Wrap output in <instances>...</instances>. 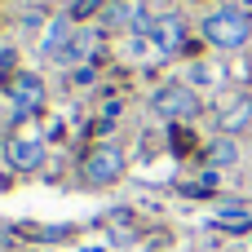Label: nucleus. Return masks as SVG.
<instances>
[{
    "instance_id": "nucleus-6",
    "label": "nucleus",
    "mask_w": 252,
    "mask_h": 252,
    "mask_svg": "<svg viewBox=\"0 0 252 252\" xmlns=\"http://www.w3.org/2000/svg\"><path fill=\"white\" fill-rule=\"evenodd\" d=\"M89 49H93V31H75V35L58 49V58H53V62H58V66H75V62H84V58H89Z\"/></svg>"
},
{
    "instance_id": "nucleus-8",
    "label": "nucleus",
    "mask_w": 252,
    "mask_h": 252,
    "mask_svg": "<svg viewBox=\"0 0 252 252\" xmlns=\"http://www.w3.org/2000/svg\"><path fill=\"white\" fill-rule=\"evenodd\" d=\"M151 40H155L164 53H173V49L182 44V22H177V18H159V22L151 27Z\"/></svg>"
},
{
    "instance_id": "nucleus-5",
    "label": "nucleus",
    "mask_w": 252,
    "mask_h": 252,
    "mask_svg": "<svg viewBox=\"0 0 252 252\" xmlns=\"http://www.w3.org/2000/svg\"><path fill=\"white\" fill-rule=\"evenodd\" d=\"M13 102H18V111H40L44 106V84L35 75H18L13 80Z\"/></svg>"
},
{
    "instance_id": "nucleus-10",
    "label": "nucleus",
    "mask_w": 252,
    "mask_h": 252,
    "mask_svg": "<svg viewBox=\"0 0 252 252\" xmlns=\"http://www.w3.org/2000/svg\"><path fill=\"white\" fill-rule=\"evenodd\" d=\"M208 155H213V164H235V159H239V146H235V142H213Z\"/></svg>"
},
{
    "instance_id": "nucleus-2",
    "label": "nucleus",
    "mask_w": 252,
    "mask_h": 252,
    "mask_svg": "<svg viewBox=\"0 0 252 252\" xmlns=\"http://www.w3.org/2000/svg\"><path fill=\"white\" fill-rule=\"evenodd\" d=\"M155 111L164 120H190V115H199V97L190 84H164L155 93Z\"/></svg>"
},
{
    "instance_id": "nucleus-1",
    "label": "nucleus",
    "mask_w": 252,
    "mask_h": 252,
    "mask_svg": "<svg viewBox=\"0 0 252 252\" xmlns=\"http://www.w3.org/2000/svg\"><path fill=\"white\" fill-rule=\"evenodd\" d=\"M252 35V18L239 9V4H221L204 18V40L213 49H244Z\"/></svg>"
},
{
    "instance_id": "nucleus-4",
    "label": "nucleus",
    "mask_w": 252,
    "mask_h": 252,
    "mask_svg": "<svg viewBox=\"0 0 252 252\" xmlns=\"http://www.w3.org/2000/svg\"><path fill=\"white\" fill-rule=\"evenodd\" d=\"M9 164H13V168H22V173L40 168V164H44V142H40L35 133L13 137V142H9Z\"/></svg>"
},
{
    "instance_id": "nucleus-3",
    "label": "nucleus",
    "mask_w": 252,
    "mask_h": 252,
    "mask_svg": "<svg viewBox=\"0 0 252 252\" xmlns=\"http://www.w3.org/2000/svg\"><path fill=\"white\" fill-rule=\"evenodd\" d=\"M120 173H124V151H120V146H111V142H106V146H97V151L84 159V177H89L93 186H106V182H115Z\"/></svg>"
},
{
    "instance_id": "nucleus-9",
    "label": "nucleus",
    "mask_w": 252,
    "mask_h": 252,
    "mask_svg": "<svg viewBox=\"0 0 252 252\" xmlns=\"http://www.w3.org/2000/svg\"><path fill=\"white\" fill-rule=\"evenodd\" d=\"M66 40H71V22H66V18H58V22L44 31V44H40V49H44V58H58V49H62Z\"/></svg>"
},
{
    "instance_id": "nucleus-7",
    "label": "nucleus",
    "mask_w": 252,
    "mask_h": 252,
    "mask_svg": "<svg viewBox=\"0 0 252 252\" xmlns=\"http://www.w3.org/2000/svg\"><path fill=\"white\" fill-rule=\"evenodd\" d=\"M244 124H252V97H235L221 106V128L226 133H239Z\"/></svg>"
}]
</instances>
